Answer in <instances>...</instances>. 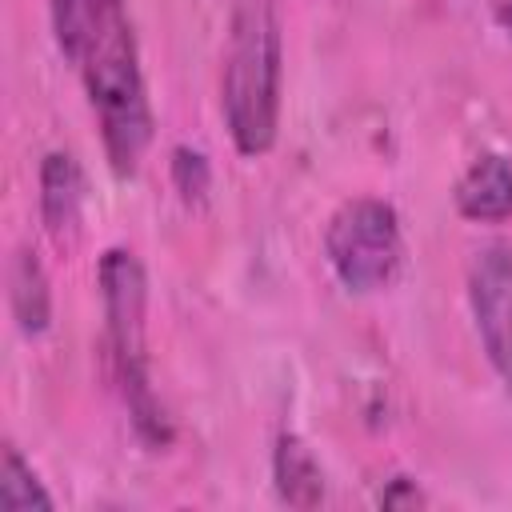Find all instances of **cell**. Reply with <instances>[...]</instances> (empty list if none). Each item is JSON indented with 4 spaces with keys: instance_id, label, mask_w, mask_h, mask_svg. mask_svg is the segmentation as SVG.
<instances>
[{
    "instance_id": "cell-1",
    "label": "cell",
    "mask_w": 512,
    "mask_h": 512,
    "mask_svg": "<svg viewBox=\"0 0 512 512\" xmlns=\"http://www.w3.org/2000/svg\"><path fill=\"white\" fill-rule=\"evenodd\" d=\"M88 104L100 124L108 168L128 180L136 176L148 144H152V104L140 72V48L132 20L124 12V0H116L88 32L80 56H76Z\"/></svg>"
},
{
    "instance_id": "cell-2",
    "label": "cell",
    "mask_w": 512,
    "mask_h": 512,
    "mask_svg": "<svg viewBox=\"0 0 512 512\" xmlns=\"http://www.w3.org/2000/svg\"><path fill=\"white\" fill-rule=\"evenodd\" d=\"M280 20L272 0H236L224 44L220 108L240 156H264L280 128Z\"/></svg>"
},
{
    "instance_id": "cell-3",
    "label": "cell",
    "mask_w": 512,
    "mask_h": 512,
    "mask_svg": "<svg viewBox=\"0 0 512 512\" xmlns=\"http://www.w3.org/2000/svg\"><path fill=\"white\" fill-rule=\"evenodd\" d=\"M100 304L108 364L132 428L148 448H164L172 440V424L148 372V276L128 248H108L100 256Z\"/></svg>"
},
{
    "instance_id": "cell-4",
    "label": "cell",
    "mask_w": 512,
    "mask_h": 512,
    "mask_svg": "<svg viewBox=\"0 0 512 512\" xmlns=\"http://www.w3.org/2000/svg\"><path fill=\"white\" fill-rule=\"evenodd\" d=\"M324 256L348 292H380L396 280L404 260L400 216L380 196L344 200L324 228Z\"/></svg>"
},
{
    "instance_id": "cell-5",
    "label": "cell",
    "mask_w": 512,
    "mask_h": 512,
    "mask_svg": "<svg viewBox=\"0 0 512 512\" xmlns=\"http://www.w3.org/2000/svg\"><path fill=\"white\" fill-rule=\"evenodd\" d=\"M468 308L500 384L512 392V248L488 244L468 264Z\"/></svg>"
},
{
    "instance_id": "cell-6",
    "label": "cell",
    "mask_w": 512,
    "mask_h": 512,
    "mask_svg": "<svg viewBox=\"0 0 512 512\" xmlns=\"http://www.w3.org/2000/svg\"><path fill=\"white\" fill-rule=\"evenodd\" d=\"M84 168L72 152H48L40 164V224L56 248H72L84 228Z\"/></svg>"
},
{
    "instance_id": "cell-7",
    "label": "cell",
    "mask_w": 512,
    "mask_h": 512,
    "mask_svg": "<svg viewBox=\"0 0 512 512\" xmlns=\"http://www.w3.org/2000/svg\"><path fill=\"white\" fill-rule=\"evenodd\" d=\"M456 212L464 220L500 224L512 216V160L500 152L476 156L456 180Z\"/></svg>"
},
{
    "instance_id": "cell-8",
    "label": "cell",
    "mask_w": 512,
    "mask_h": 512,
    "mask_svg": "<svg viewBox=\"0 0 512 512\" xmlns=\"http://www.w3.org/2000/svg\"><path fill=\"white\" fill-rule=\"evenodd\" d=\"M272 480L280 500L292 508H316L324 500V468L296 432H280L272 448Z\"/></svg>"
},
{
    "instance_id": "cell-9",
    "label": "cell",
    "mask_w": 512,
    "mask_h": 512,
    "mask_svg": "<svg viewBox=\"0 0 512 512\" xmlns=\"http://www.w3.org/2000/svg\"><path fill=\"white\" fill-rule=\"evenodd\" d=\"M8 304L24 336H40L52 324V284L36 252L20 248L8 268Z\"/></svg>"
},
{
    "instance_id": "cell-10",
    "label": "cell",
    "mask_w": 512,
    "mask_h": 512,
    "mask_svg": "<svg viewBox=\"0 0 512 512\" xmlns=\"http://www.w3.org/2000/svg\"><path fill=\"white\" fill-rule=\"evenodd\" d=\"M0 512H52V496L16 444L0 452Z\"/></svg>"
},
{
    "instance_id": "cell-11",
    "label": "cell",
    "mask_w": 512,
    "mask_h": 512,
    "mask_svg": "<svg viewBox=\"0 0 512 512\" xmlns=\"http://www.w3.org/2000/svg\"><path fill=\"white\" fill-rule=\"evenodd\" d=\"M116 0H48V16H52V36L56 48L76 64L92 24L112 8Z\"/></svg>"
},
{
    "instance_id": "cell-12",
    "label": "cell",
    "mask_w": 512,
    "mask_h": 512,
    "mask_svg": "<svg viewBox=\"0 0 512 512\" xmlns=\"http://www.w3.org/2000/svg\"><path fill=\"white\" fill-rule=\"evenodd\" d=\"M172 188L180 192L184 204H204L212 192V164L204 152L180 144L172 148Z\"/></svg>"
},
{
    "instance_id": "cell-13",
    "label": "cell",
    "mask_w": 512,
    "mask_h": 512,
    "mask_svg": "<svg viewBox=\"0 0 512 512\" xmlns=\"http://www.w3.org/2000/svg\"><path fill=\"white\" fill-rule=\"evenodd\" d=\"M496 20L512 32V0H500V4H496Z\"/></svg>"
}]
</instances>
